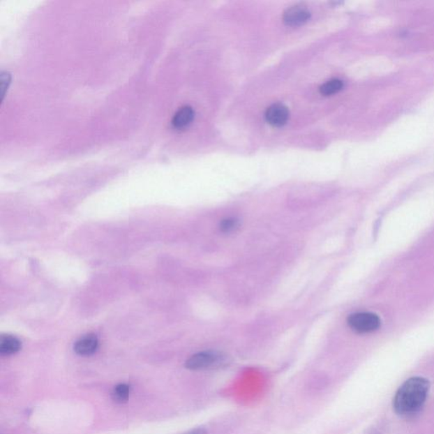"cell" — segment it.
Here are the masks:
<instances>
[{"mask_svg": "<svg viewBox=\"0 0 434 434\" xmlns=\"http://www.w3.org/2000/svg\"><path fill=\"white\" fill-rule=\"evenodd\" d=\"M351 329L357 334L375 332L381 326L380 318L371 313H357L350 315L347 320Z\"/></svg>", "mask_w": 434, "mask_h": 434, "instance_id": "3957f363", "label": "cell"}, {"mask_svg": "<svg viewBox=\"0 0 434 434\" xmlns=\"http://www.w3.org/2000/svg\"><path fill=\"white\" fill-rule=\"evenodd\" d=\"M226 361L223 353L218 351L207 350L199 352L188 359L186 368L192 371H201L218 368Z\"/></svg>", "mask_w": 434, "mask_h": 434, "instance_id": "7a4b0ae2", "label": "cell"}, {"mask_svg": "<svg viewBox=\"0 0 434 434\" xmlns=\"http://www.w3.org/2000/svg\"><path fill=\"white\" fill-rule=\"evenodd\" d=\"M344 87V82L339 79H332L329 82H325L324 84L320 88V93L324 96H333V94L337 93Z\"/></svg>", "mask_w": 434, "mask_h": 434, "instance_id": "9c48e42d", "label": "cell"}, {"mask_svg": "<svg viewBox=\"0 0 434 434\" xmlns=\"http://www.w3.org/2000/svg\"><path fill=\"white\" fill-rule=\"evenodd\" d=\"M185 434H207V430L204 428H196Z\"/></svg>", "mask_w": 434, "mask_h": 434, "instance_id": "4fadbf2b", "label": "cell"}, {"mask_svg": "<svg viewBox=\"0 0 434 434\" xmlns=\"http://www.w3.org/2000/svg\"><path fill=\"white\" fill-rule=\"evenodd\" d=\"M310 13L305 6H292L283 14V22L290 27H299L305 24L310 19Z\"/></svg>", "mask_w": 434, "mask_h": 434, "instance_id": "277c9868", "label": "cell"}, {"mask_svg": "<svg viewBox=\"0 0 434 434\" xmlns=\"http://www.w3.org/2000/svg\"><path fill=\"white\" fill-rule=\"evenodd\" d=\"M11 82V77L9 73L3 72L1 73V94L2 98L6 96V91L9 89Z\"/></svg>", "mask_w": 434, "mask_h": 434, "instance_id": "7c38bea8", "label": "cell"}, {"mask_svg": "<svg viewBox=\"0 0 434 434\" xmlns=\"http://www.w3.org/2000/svg\"><path fill=\"white\" fill-rule=\"evenodd\" d=\"M195 118V110L189 105L183 106L173 116L172 124L177 129H184L192 124Z\"/></svg>", "mask_w": 434, "mask_h": 434, "instance_id": "52a82bcc", "label": "cell"}, {"mask_svg": "<svg viewBox=\"0 0 434 434\" xmlns=\"http://www.w3.org/2000/svg\"><path fill=\"white\" fill-rule=\"evenodd\" d=\"M429 387V382L424 377L410 378L401 385L394 396V410L405 417L416 415L427 400Z\"/></svg>", "mask_w": 434, "mask_h": 434, "instance_id": "6da1fadb", "label": "cell"}, {"mask_svg": "<svg viewBox=\"0 0 434 434\" xmlns=\"http://www.w3.org/2000/svg\"><path fill=\"white\" fill-rule=\"evenodd\" d=\"M22 348L21 341L11 335H3L0 338V354L2 356H11L17 353Z\"/></svg>", "mask_w": 434, "mask_h": 434, "instance_id": "ba28073f", "label": "cell"}, {"mask_svg": "<svg viewBox=\"0 0 434 434\" xmlns=\"http://www.w3.org/2000/svg\"><path fill=\"white\" fill-rule=\"evenodd\" d=\"M266 120L274 127H283L287 124L290 117L289 110L283 104H274L267 110Z\"/></svg>", "mask_w": 434, "mask_h": 434, "instance_id": "5b68a950", "label": "cell"}, {"mask_svg": "<svg viewBox=\"0 0 434 434\" xmlns=\"http://www.w3.org/2000/svg\"><path fill=\"white\" fill-rule=\"evenodd\" d=\"M239 227V220L235 218L224 219L220 223V230L223 232H231Z\"/></svg>", "mask_w": 434, "mask_h": 434, "instance_id": "8fae6325", "label": "cell"}, {"mask_svg": "<svg viewBox=\"0 0 434 434\" xmlns=\"http://www.w3.org/2000/svg\"><path fill=\"white\" fill-rule=\"evenodd\" d=\"M98 345V341L96 335L88 334L75 343L74 350L79 356L89 357L96 353Z\"/></svg>", "mask_w": 434, "mask_h": 434, "instance_id": "8992f818", "label": "cell"}, {"mask_svg": "<svg viewBox=\"0 0 434 434\" xmlns=\"http://www.w3.org/2000/svg\"><path fill=\"white\" fill-rule=\"evenodd\" d=\"M129 394L130 387L126 384H120L114 388L112 398L117 403H125L128 400Z\"/></svg>", "mask_w": 434, "mask_h": 434, "instance_id": "30bf717a", "label": "cell"}]
</instances>
